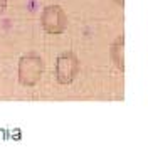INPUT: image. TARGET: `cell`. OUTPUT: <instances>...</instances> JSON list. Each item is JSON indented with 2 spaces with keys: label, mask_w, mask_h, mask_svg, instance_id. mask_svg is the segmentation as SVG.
Listing matches in <instances>:
<instances>
[{
  "label": "cell",
  "mask_w": 148,
  "mask_h": 148,
  "mask_svg": "<svg viewBox=\"0 0 148 148\" xmlns=\"http://www.w3.org/2000/svg\"><path fill=\"white\" fill-rule=\"evenodd\" d=\"M76 59L73 56L69 54H64L59 57V62H57V77L61 83H69L73 79L74 73H76Z\"/></svg>",
  "instance_id": "obj_2"
},
{
  "label": "cell",
  "mask_w": 148,
  "mask_h": 148,
  "mask_svg": "<svg viewBox=\"0 0 148 148\" xmlns=\"http://www.w3.org/2000/svg\"><path fill=\"white\" fill-rule=\"evenodd\" d=\"M42 61L34 54L24 56L18 62V79L24 86H34L40 79Z\"/></svg>",
  "instance_id": "obj_1"
},
{
  "label": "cell",
  "mask_w": 148,
  "mask_h": 148,
  "mask_svg": "<svg viewBox=\"0 0 148 148\" xmlns=\"http://www.w3.org/2000/svg\"><path fill=\"white\" fill-rule=\"evenodd\" d=\"M61 15H64V14H62V10L59 9L57 5L47 7V9L44 10V14H42V25H44V29L49 30V32L57 34L59 30L56 27V24H57V17H61Z\"/></svg>",
  "instance_id": "obj_3"
},
{
  "label": "cell",
  "mask_w": 148,
  "mask_h": 148,
  "mask_svg": "<svg viewBox=\"0 0 148 148\" xmlns=\"http://www.w3.org/2000/svg\"><path fill=\"white\" fill-rule=\"evenodd\" d=\"M5 7H7V0H0V14L5 10Z\"/></svg>",
  "instance_id": "obj_4"
}]
</instances>
